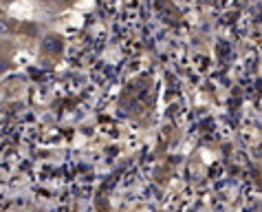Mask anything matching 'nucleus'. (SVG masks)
<instances>
[{
  "instance_id": "nucleus-1",
  "label": "nucleus",
  "mask_w": 262,
  "mask_h": 212,
  "mask_svg": "<svg viewBox=\"0 0 262 212\" xmlns=\"http://www.w3.org/2000/svg\"><path fill=\"white\" fill-rule=\"evenodd\" d=\"M42 47H45V49H60V42H57V38H47L45 42H42Z\"/></svg>"
},
{
  "instance_id": "nucleus-2",
  "label": "nucleus",
  "mask_w": 262,
  "mask_h": 212,
  "mask_svg": "<svg viewBox=\"0 0 262 212\" xmlns=\"http://www.w3.org/2000/svg\"><path fill=\"white\" fill-rule=\"evenodd\" d=\"M13 29V25L9 23V20H5V18H0V33H9Z\"/></svg>"
}]
</instances>
